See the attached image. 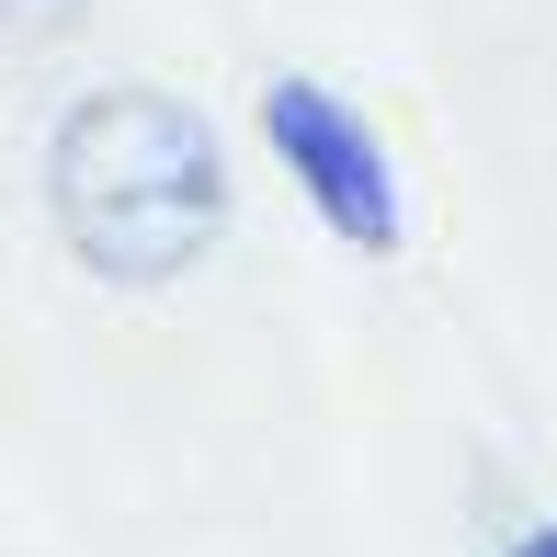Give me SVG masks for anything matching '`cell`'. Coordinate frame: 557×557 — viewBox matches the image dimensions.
Segmentation results:
<instances>
[{
  "mask_svg": "<svg viewBox=\"0 0 557 557\" xmlns=\"http://www.w3.org/2000/svg\"><path fill=\"white\" fill-rule=\"evenodd\" d=\"M46 216L91 285H183L227 227V160L216 125L183 91H81L46 137Z\"/></svg>",
  "mask_w": 557,
  "mask_h": 557,
  "instance_id": "6da1fadb",
  "label": "cell"
},
{
  "mask_svg": "<svg viewBox=\"0 0 557 557\" xmlns=\"http://www.w3.org/2000/svg\"><path fill=\"white\" fill-rule=\"evenodd\" d=\"M262 137H273V160L296 171V194L331 216V239L398 250V183H387V148L364 137L352 103H331L319 81H273L262 91Z\"/></svg>",
  "mask_w": 557,
  "mask_h": 557,
  "instance_id": "7a4b0ae2",
  "label": "cell"
},
{
  "mask_svg": "<svg viewBox=\"0 0 557 557\" xmlns=\"http://www.w3.org/2000/svg\"><path fill=\"white\" fill-rule=\"evenodd\" d=\"M512 557H557V523H535V535H523V546H512Z\"/></svg>",
  "mask_w": 557,
  "mask_h": 557,
  "instance_id": "3957f363",
  "label": "cell"
}]
</instances>
